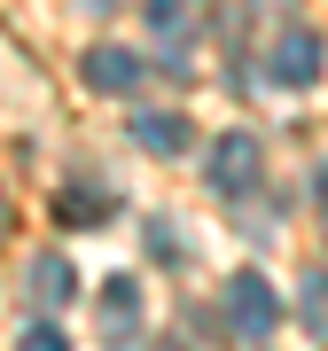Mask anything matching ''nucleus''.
Instances as JSON below:
<instances>
[{"label":"nucleus","mask_w":328,"mask_h":351,"mask_svg":"<svg viewBox=\"0 0 328 351\" xmlns=\"http://www.w3.org/2000/svg\"><path fill=\"white\" fill-rule=\"evenodd\" d=\"M320 63H328L320 32H305V24H290V32L274 39V55H266V78H274V86H313V78H320Z\"/></svg>","instance_id":"obj_1"},{"label":"nucleus","mask_w":328,"mask_h":351,"mask_svg":"<svg viewBox=\"0 0 328 351\" xmlns=\"http://www.w3.org/2000/svg\"><path fill=\"white\" fill-rule=\"evenodd\" d=\"M227 313H235V328H242L250 343H266V336H274V320H281V304H274V289H266V274H235Z\"/></svg>","instance_id":"obj_2"},{"label":"nucleus","mask_w":328,"mask_h":351,"mask_svg":"<svg viewBox=\"0 0 328 351\" xmlns=\"http://www.w3.org/2000/svg\"><path fill=\"white\" fill-rule=\"evenodd\" d=\"M250 180H258V141H250V133H227V141L211 149V188H219V195H242Z\"/></svg>","instance_id":"obj_3"},{"label":"nucleus","mask_w":328,"mask_h":351,"mask_svg":"<svg viewBox=\"0 0 328 351\" xmlns=\"http://www.w3.org/2000/svg\"><path fill=\"white\" fill-rule=\"evenodd\" d=\"M133 149L180 156V149H188V117H180V110H141V117H133Z\"/></svg>","instance_id":"obj_4"},{"label":"nucleus","mask_w":328,"mask_h":351,"mask_svg":"<svg viewBox=\"0 0 328 351\" xmlns=\"http://www.w3.org/2000/svg\"><path fill=\"white\" fill-rule=\"evenodd\" d=\"M86 86L94 94H133L141 86V63L126 47H86Z\"/></svg>","instance_id":"obj_5"},{"label":"nucleus","mask_w":328,"mask_h":351,"mask_svg":"<svg viewBox=\"0 0 328 351\" xmlns=\"http://www.w3.org/2000/svg\"><path fill=\"white\" fill-rule=\"evenodd\" d=\"M102 313H110V343H133V320H141V289L117 274L110 289H102Z\"/></svg>","instance_id":"obj_6"},{"label":"nucleus","mask_w":328,"mask_h":351,"mask_svg":"<svg viewBox=\"0 0 328 351\" xmlns=\"http://www.w3.org/2000/svg\"><path fill=\"white\" fill-rule=\"evenodd\" d=\"M24 289H32V304H71L78 281H71L63 258H32V281H24Z\"/></svg>","instance_id":"obj_7"},{"label":"nucleus","mask_w":328,"mask_h":351,"mask_svg":"<svg viewBox=\"0 0 328 351\" xmlns=\"http://www.w3.org/2000/svg\"><path fill=\"white\" fill-rule=\"evenodd\" d=\"M55 219H63V226H94V219H102V203L71 188V195H55Z\"/></svg>","instance_id":"obj_8"},{"label":"nucleus","mask_w":328,"mask_h":351,"mask_svg":"<svg viewBox=\"0 0 328 351\" xmlns=\"http://www.w3.org/2000/svg\"><path fill=\"white\" fill-rule=\"evenodd\" d=\"M305 313H313V328L328 336V274H313V281H305Z\"/></svg>","instance_id":"obj_9"},{"label":"nucleus","mask_w":328,"mask_h":351,"mask_svg":"<svg viewBox=\"0 0 328 351\" xmlns=\"http://www.w3.org/2000/svg\"><path fill=\"white\" fill-rule=\"evenodd\" d=\"M24 351H71V343H63V328H47V320H39L32 336H24Z\"/></svg>","instance_id":"obj_10"},{"label":"nucleus","mask_w":328,"mask_h":351,"mask_svg":"<svg viewBox=\"0 0 328 351\" xmlns=\"http://www.w3.org/2000/svg\"><path fill=\"white\" fill-rule=\"evenodd\" d=\"M313 195H320V203H328V164H320V172H313Z\"/></svg>","instance_id":"obj_11"},{"label":"nucleus","mask_w":328,"mask_h":351,"mask_svg":"<svg viewBox=\"0 0 328 351\" xmlns=\"http://www.w3.org/2000/svg\"><path fill=\"white\" fill-rule=\"evenodd\" d=\"M0 226H8V195H0Z\"/></svg>","instance_id":"obj_12"},{"label":"nucleus","mask_w":328,"mask_h":351,"mask_svg":"<svg viewBox=\"0 0 328 351\" xmlns=\"http://www.w3.org/2000/svg\"><path fill=\"white\" fill-rule=\"evenodd\" d=\"M164 351H172V343H164Z\"/></svg>","instance_id":"obj_13"}]
</instances>
